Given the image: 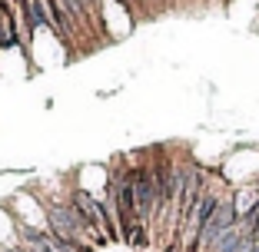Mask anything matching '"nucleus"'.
<instances>
[{
    "instance_id": "1",
    "label": "nucleus",
    "mask_w": 259,
    "mask_h": 252,
    "mask_svg": "<svg viewBox=\"0 0 259 252\" xmlns=\"http://www.w3.org/2000/svg\"><path fill=\"white\" fill-rule=\"evenodd\" d=\"M133 203H137V222L143 229L156 226V169L153 163H133Z\"/></svg>"
},
{
    "instance_id": "2",
    "label": "nucleus",
    "mask_w": 259,
    "mask_h": 252,
    "mask_svg": "<svg viewBox=\"0 0 259 252\" xmlns=\"http://www.w3.org/2000/svg\"><path fill=\"white\" fill-rule=\"evenodd\" d=\"M137 4L146 10V14H153V4H156V0H137Z\"/></svg>"
},
{
    "instance_id": "3",
    "label": "nucleus",
    "mask_w": 259,
    "mask_h": 252,
    "mask_svg": "<svg viewBox=\"0 0 259 252\" xmlns=\"http://www.w3.org/2000/svg\"><path fill=\"white\" fill-rule=\"evenodd\" d=\"M97 7H100V10H103V0H97Z\"/></svg>"
}]
</instances>
